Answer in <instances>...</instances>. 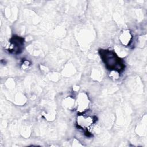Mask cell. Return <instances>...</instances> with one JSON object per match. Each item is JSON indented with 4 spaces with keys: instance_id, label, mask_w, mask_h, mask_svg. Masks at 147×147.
<instances>
[{
    "instance_id": "6da1fadb",
    "label": "cell",
    "mask_w": 147,
    "mask_h": 147,
    "mask_svg": "<svg viewBox=\"0 0 147 147\" xmlns=\"http://www.w3.org/2000/svg\"><path fill=\"white\" fill-rule=\"evenodd\" d=\"M99 52L107 69L118 73L121 72L124 69V61L122 59L119 58L113 51L100 49Z\"/></svg>"
},
{
    "instance_id": "7a4b0ae2",
    "label": "cell",
    "mask_w": 147,
    "mask_h": 147,
    "mask_svg": "<svg viewBox=\"0 0 147 147\" xmlns=\"http://www.w3.org/2000/svg\"><path fill=\"white\" fill-rule=\"evenodd\" d=\"M24 38L19 36H13L10 40L8 51L14 54H19L24 47Z\"/></svg>"
},
{
    "instance_id": "3957f363",
    "label": "cell",
    "mask_w": 147,
    "mask_h": 147,
    "mask_svg": "<svg viewBox=\"0 0 147 147\" xmlns=\"http://www.w3.org/2000/svg\"><path fill=\"white\" fill-rule=\"evenodd\" d=\"M95 117H92L90 116H84L82 115H79L77 119V125L78 127L83 129L86 131V133H88L89 127L95 122L96 120Z\"/></svg>"
},
{
    "instance_id": "277c9868",
    "label": "cell",
    "mask_w": 147,
    "mask_h": 147,
    "mask_svg": "<svg viewBox=\"0 0 147 147\" xmlns=\"http://www.w3.org/2000/svg\"><path fill=\"white\" fill-rule=\"evenodd\" d=\"M131 36L129 31H125L120 36V40L123 45H127L130 41Z\"/></svg>"
}]
</instances>
